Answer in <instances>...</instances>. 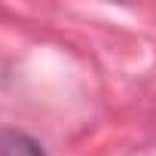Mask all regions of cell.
Instances as JSON below:
<instances>
[{"label": "cell", "mask_w": 156, "mask_h": 156, "mask_svg": "<svg viewBox=\"0 0 156 156\" xmlns=\"http://www.w3.org/2000/svg\"><path fill=\"white\" fill-rule=\"evenodd\" d=\"M0 156H46V153L31 135L19 129H0Z\"/></svg>", "instance_id": "6da1fadb"}]
</instances>
